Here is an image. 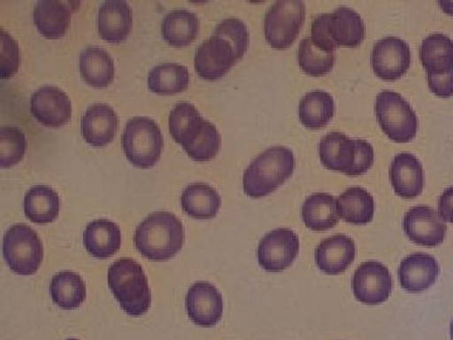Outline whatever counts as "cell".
Listing matches in <instances>:
<instances>
[{"mask_svg": "<svg viewBox=\"0 0 453 340\" xmlns=\"http://www.w3.org/2000/svg\"><path fill=\"white\" fill-rule=\"evenodd\" d=\"M183 223L172 212H154L136 228V250L150 261L162 262L174 258L184 246Z\"/></svg>", "mask_w": 453, "mask_h": 340, "instance_id": "obj_1", "label": "cell"}, {"mask_svg": "<svg viewBox=\"0 0 453 340\" xmlns=\"http://www.w3.org/2000/svg\"><path fill=\"white\" fill-rule=\"evenodd\" d=\"M295 155L285 146H273L257 155L247 166L243 189L252 198H262L275 192L294 173Z\"/></svg>", "mask_w": 453, "mask_h": 340, "instance_id": "obj_2", "label": "cell"}, {"mask_svg": "<svg viewBox=\"0 0 453 340\" xmlns=\"http://www.w3.org/2000/svg\"><path fill=\"white\" fill-rule=\"evenodd\" d=\"M109 286L127 315L142 316L148 313L151 304L148 277L135 259L122 258L113 262L109 268Z\"/></svg>", "mask_w": 453, "mask_h": 340, "instance_id": "obj_3", "label": "cell"}, {"mask_svg": "<svg viewBox=\"0 0 453 340\" xmlns=\"http://www.w3.org/2000/svg\"><path fill=\"white\" fill-rule=\"evenodd\" d=\"M321 163L327 169L357 177L374 163V149L362 139H350L342 133H329L319 145Z\"/></svg>", "mask_w": 453, "mask_h": 340, "instance_id": "obj_4", "label": "cell"}, {"mask_svg": "<svg viewBox=\"0 0 453 340\" xmlns=\"http://www.w3.org/2000/svg\"><path fill=\"white\" fill-rule=\"evenodd\" d=\"M122 148L131 164L142 169L151 168L162 157V130L151 119H131L125 127Z\"/></svg>", "mask_w": 453, "mask_h": 340, "instance_id": "obj_5", "label": "cell"}, {"mask_svg": "<svg viewBox=\"0 0 453 340\" xmlns=\"http://www.w3.org/2000/svg\"><path fill=\"white\" fill-rule=\"evenodd\" d=\"M3 255L9 268L18 275H35L43 261V244L31 227L14 225L3 238Z\"/></svg>", "mask_w": 453, "mask_h": 340, "instance_id": "obj_6", "label": "cell"}, {"mask_svg": "<svg viewBox=\"0 0 453 340\" xmlns=\"http://www.w3.org/2000/svg\"><path fill=\"white\" fill-rule=\"evenodd\" d=\"M375 115L383 133L396 143L416 138L418 119L410 104L395 91H381L375 98Z\"/></svg>", "mask_w": 453, "mask_h": 340, "instance_id": "obj_7", "label": "cell"}, {"mask_svg": "<svg viewBox=\"0 0 453 340\" xmlns=\"http://www.w3.org/2000/svg\"><path fill=\"white\" fill-rule=\"evenodd\" d=\"M305 3L301 0H280L268 8L265 16V37L275 50L292 46L305 22Z\"/></svg>", "mask_w": 453, "mask_h": 340, "instance_id": "obj_8", "label": "cell"}, {"mask_svg": "<svg viewBox=\"0 0 453 340\" xmlns=\"http://www.w3.org/2000/svg\"><path fill=\"white\" fill-rule=\"evenodd\" d=\"M300 251L299 236L292 229L277 228L268 232L258 244L259 267L267 273H281L290 267Z\"/></svg>", "mask_w": 453, "mask_h": 340, "instance_id": "obj_9", "label": "cell"}, {"mask_svg": "<svg viewBox=\"0 0 453 340\" xmlns=\"http://www.w3.org/2000/svg\"><path fill=\"white\" fill-rule=\"evenodd\" d=\"M351 286L354 297L360 303L380 305L392 294L393 279L386 265L368 261L357 268Z\"/></svg>", "mask_w": 453, "mask_h": 340, "instance_id": "obj_10", "label": "cell"}, {"mask_svg": "<svg viewBox=\"0 0 453 340\" xmlns=\"http://www.w3.org/2000/svg\"><path fill=\"white\" fill-rule=\"evenodd\" d=\"M411 66V50L407 42L396 37H386L375 43L372 52L374 73L386 81H395L407 73Z\"/></svg>", "mask_w": 453, "mask_h": 340, "instance_id": "obj_11", "label": "cell"}, {"mask_svg": "<svg viewBox=\"0 0 453 340\" xmlns=\"http://www.w3.org/2000/svg\"><path fill=\"white\" fill-rule=\"evenodd\" d=\"M403 229L407 237L419 246L436 247L445 241L447 226L434 208L417 205L404 214Z\"/></svg>", "mask_w": 453, "mask_h": 340, "instance_id": "obj_12", "label": "cell"}, {"mask_svg": "<svg viewBox=\"0 0 453 340\" xmlns=\"http://www.w3.org/2000/svg\"><path fill=\"white\" fill-rule=\"evenodd\" d=\"M186 308L190 321L198 327H214L223 315L222 294L210 282H196L187 292Z\"/></svg>", "mask_w": 453, "mask_h": 340, "instance_id": "obj_13", "label": "cell"}, {"mask_svg": "<svg viewBox=\"0 0 453 340\" xmlns=\"http://www.w3.org/2000/svg\"><path fill=\"white\" fill-rule=\"evenodd\" d=\"M237 64L234 49L222 38L211 37L196 49L195 66L196 73L208 81L222 79Z\"/></svg>", "mask_w": 453, "mask_h": 340, "instance_id": "obj_14", "label": "cell"}, {"mask_svg": "<svg viewBox=\"0 0 453 340\" xmlns=\"http://www.w3.org/2000/svg\"><path fill=\"white\" fill-rule=\"evenodd\" d=\"M31 112L44 127L61 128L70 121L73 105L61 89L44 86L32 95Z\"/></svg>", "mask_w": 453, "mask_h": 340, "instance_id": "obj_15", "label": "cell"}, {"mask_svg": "<svg viewBox=\"0 0 453 340\" xmlns=\"http://www.w3.org/2000/svg\"><path fill=\"white\" fill-rule=\"evenodd\" d=\"M357 249L353 238L345 235H335L325 238L315 250V261L318 267L327 275H339L356 259Z\"/></svg>", "mask_w": 453, "mask_h": 340, "instance_id": "obj_16", "label": "cell"}, {"mask_svg": "<svg viewBox=\"0 0 453 340\" xmlns=\"http://www.w3.org/2000/svg\"><path fill=\"white\" fill-rule=\"evenodd\" d=\"M440 271V265L434 256L428 253H413L407 256L399 267V282L408 292L428 290L437 282Z\"/></svg>", "mask_w": 453, "mask_h": 340, "instance_id": "obj_17", "label": "cell"}, {"mask_svg": "<svg viewBox=\"0 0 453 340\" xmlns=\"http://www.w3.org/2000/svg\"><path fill=\"white\" fill-rule=\"evenodd\" d=\"M389 175L396 196L403 199H414L421 196L425 188V172L416 155H396L390 166Z\"/></svg>", "mask_w": 453, "mask_h": 340, "instance_id": "obj_18", "label": "cell"}, {"mask_svg": "<svg viewBox=\"0 0 453 340\" xmlns=\"http://www.w3.org/2000/svg\"><path fill=\"white\" fill-rule=\"evenodd\" d=\"M98 33L110 43L127 40L133 28V13L130 5L122 0H107L98 9Z\"/></svg>", "mask_w": 453, "mask_h": 340, "instance_id": "obj_19", "label": "cell"}, {"mask_svg": "<svg viewBox=\"0 0 453 340\" xmlns=\"http://www.w3.org/2000/svg\"><path fill=\"white\" fill-rule=\"evenodd\" d=\"M119 119L111 106L105 104L92 105L82 119V135L92 146H105L115 139Z\"/></svg>", "mask_w": 453, "mask_h": 340, "instance_id": "obj_20", "label": "cell"}, {"mask_svg": "<svg viewBox=\"0 0 453 340\" xmlns=\"http://www.w3.org/2000/svg\"><path fill=\"white\" fill-rule=\"evenodd\" d=\"M327 35L336 47L360 46L365 37L362 17L353 9L340 7L334 13H326Z\"/></svg>", "mask_w": 453, "mask_h": 340, "instance_id": "obj_21", "label": "cell"}, {"mask_svg": "<svg viewBox=\"0 0 453 340\" xmlns=\"http://www.w3.org/2000/svg\"><path fill=\"white\" fill-rule=\"evenodd\" d=\"M71 5L73 3L58 2V0L38 2L33 12V19L38 32L50 40L65 35L73 16Z\"/></svg>", "mask_w": 453, "mask_h": 340, "instance_id": "obj_22", "label": "cell"}, {"mask_svg": "<svg viewBox=\"0 0 453 340\" xmlns=\"http://www.w3.org/2000/svg\"><path fill=\"white\" fill-rule=\"evenodd\" d=\"M83 243L94 258H112L121 247L120 227L109 220H94L83 232Z\"/></svg>", "mask_w": 453, "mask_h": 340, "instance_id": "obj_23", "label": "cell"}, {"mask_svg": "<svg viewBox=\"0 0 453 340\" xmlns=\"http://www.w3.org/2000/svg\"><path fill=\"white\" fill-rule=\"evenodd\" d=\"M203 125L204 119L192 104H177L170 112V134L178 144L183 146L184 151L198 139Z\"/></svg>", "mask_w": 453, "mask_h": 340, "instance_id": "obj_24", "label": "cell"}, {"mask_svg": "<svg viewBox=\"0 0 453 340\" xmlns=\"http://www.w3.org/2000/svg\"><path fill=\"white\" fill-rule=\"evenodd\" d=\"M374 207L371 193L360 187L349 188L336 199L339 217L351 225L363 226L372 222Z\"/></svg>", "mask_w": 453, "mask_h": 340, "instance_id": "obj_25", "label": "cell"}, {"mask_svg": "<svg viewBox=\"0 0 453 340\" xmlns=\"http://www.w3.org/2000/svg\"><path fill=\"white\" fill-rule=\"evenodd\" d=\"M80 71L85 82L92 88H107L115 76L111 56L100 47H88L80 56Z\"/></svg>", "mask_w": 453, "mask_h": 340, "instance_id": "obj_26", "label": "cell"}, {"mask_svg": "<svg viewBox=\"0 0 453 340\" xmlns=\"http://www.w3.org/2000/svg\"><path fill=\"white\" fill-rule=\"evenodd\" d=\"M180 203L188 216L196 220H211L219 213L220 197L219 192L208 184L195 183L183 190Z\"/></svg>", "mask_w": 453, "mask_h": 340, "instance_id": "obj_27", "label": "cell"}, {"mask_svg": "<svg viewBox=\"0 0 453 340\" xmlns=\"http://www.w3.org/2000/svg\"><path fill=\"white\" fill-rule=\"evenodd\" d=\"M23 207L27 219L37 225H47L58 217L61 199L52 188L33 187L26 193Z\"/></svg>", "mask_w": 453, "mask_h": 340, "instance_id": "obj_28", "label": "cell"}, {"mask_svg": "<svg viewBox=\"0 0 453 340\" xmlns=\"http://www.w3.org/2000/svg\"><path fill=\"white\" fill-rule=\"evenodd\" d=\"M427 74H443L453 68V41L441 33L425 38L419 50Z\"/></svg>", "mask_w": 453, "mask_h": 340, "instance_id": "obj_29", "label": "cell"}, {"mask_svg": "<svg viewBox=\"0 0 453 340\" xmlns=\"http://www.w3.org/2000/svg\"><path fill=\"white\" fill-rule=\"evenodd\" d=\"M303 220L312 231L332 229L339 222L336 198L327 193H315L308 197L303 205Z\"/></svg>", "mask_w": 453, "mask_h": 340, "instance_id": "obj_30", "label": "cell"}, {"mask_svg": "<svg viewBox=\"0 0 453 340\" xmlns=\"http://www.w3.org/2000/svg\"><path fill=\"white\" fill-rule=\"evenodd\" d=\"M162 31L164 40L170 46H188L198 35L199 18L184 9L170 12L164 17Z\"/></svg>", "mask_w": 453, "mask_h": 340, "instance_id": "obj_31", "label": "cell"}, {"mask_svg": "<svg viewBox=\"0 0 453 340\" xmlns=\"http://www.w3.org/2000/svg\"><path fill=\"white\" fill-rule=\"evenodd\" d=\"M50 298L58 308L73 310L86 300V285L82 277L71 271L56 274L50 280Z\"/></svg>", "mask_w": 453, "mask_h": 340, "instance_id": "obj_32", "label": "cell"}, {"mask_svg": "<svg viewBox=\"0 0 453 340\" xmlns=\"http://www.w3.org/2000/svg\"><path fill=\"white\" fill-rule=\"evenodd\" d=\"M335 113V103L332 95L325 91H311L301 100L300 121L308 129H323Z\"/></svg>", "mask_w": 453, "mask_h": 340, "instance_id": "obj_33", "label": "cell"}, {"mask_svg": "<svg viewBox=\"0 0 453 340\" xmlns=\"http://www.w3.org/2000/svg\"><path fill=\"white\" fill-rule=\"evenodd\" d=\"M148 85L157 95H175L183 92L189 85V71L184 66L163 64L149 73Z\"/></svg>", "mask_w": 453, "mask_h": 340, "instance_id": "obj_34", "label": "cell"}, {"mask_svg": "<svg viewBox=\"0 0 453 340\" xmlns=\"http://www.w3.org/2000/svg\"><path fill=\"white\" fill-rule=\"evenodd\" d=\"M297 59H299L301 70L312 77L325 76L335 65V55L316 47L311 37H306L301 41Z\"/></svg>", "mask_w": 453, "mask_h": 340, "instance_id": "obj_35", "label": "cell"}, {"mask_svg": "<svg viewBox=\"0 0 453 340\" xmlns=\"http://www.w3.org/2000/svg\"><path fill=\"white\" fill-rule=\"evenodd\" d=\"M27 139L25 133L18 128L0 129V166H16L25 158Z\"/></svg>", "mask_w": 453, "mask_h": 340, "instance_id": "obj_36", "label": "cell"}, {"mask_svg": "<svg viewBox=\"0 0 453 340\" xmlns=\"http://www.w3.org/2000/svg\"><path fill=\"white\" fill-rule=\"evenodd\" d=\"M216 37L222 38L231 44L237 62L247 52L250 44V33L246 25L238 18H226L222 20L214 31Z\"/></svg>", "mask_w": 453, "mask_h": 340, "instance_id": "obj_37", "label": "cell"}, {"mask_svg": "<svg viewBox=\"0 0 453 340\" xmlns=\"http://www.w3.org/2000/svg\"><path fill=\"white\" fill-rule=\"evenodd\" d=\"M219 130L211 121L204 120L202 133L199 134L198 139L186 149V153L196 162H210L219 154Z\"/></svg>", "mask_w": 453, "mask_h": 340, "instance_id": "obj_38", "label": "cell"}, {"mask_svg": "<svg viewBox=\"0 0 453 340\" xmlns=\"http://www.w3.org/2000/svg\"><path fill=\"white\" fill-rule=\"evenodd\" d=\"M2 38V65H0V77L3 80L9 79L17 73L20 64L19 46L17 41L8 35L4 29L0 32Z\"/></svg>", "mask_w": 453, "mask_h": 340, "instance_id": "obj_39", "label": "cell"}, {"mask_svg": "<svg viewBox=\"0 0 453 340\" xmlns=\"http://www.w3.org/2000/svg\"><path fill=\"white\" fill-rule=\"evenodd\" d=\"M311 40L315 46L325 50V52L334 53L336 50V44L327 35L326 14L316 17L311 26Z\"/></svg>", "mask_w": 453, "mask_h": 340, "instance_id": "obj_40", "label": "cell"}, {"mask_svg": "<svg viewBox=\"0 0 453 340\" xmlns=\"http://www.w3.org/2000/svg\"><path fill=\"white\" fill-rule=\"evenodd\" d=\"M429 89L438 97H453V68L443 74H427Z\"/></svg>", "mask_w": 453, "mask_h": 340, "instance_id": "obj_41", "label": "cell"}, {"mask_svg": "<svg viewBox=\"0 0 453 340\" xmlns=\"http://www.w3.org/2000/svg\"><path fill=\"white\" fill-rule=\"evenodd\" d=\"M438 214L445 222L453 223V187L447 188L438 199Z\"/></svg>", "mask_w": 453, "mask_h": 340, "instance_id": "obj_42", "label": "cell"}, {"mask_svg": "<svg viewBox=\"0 0 453 340\" xmlns=\"http://www.w3.org/2000/svg\"><path fill=\"white\" fill-rule=\"evenodd\" d=\"M451 339L453 340V321L451 323Z\"/></svg>", "mask_w": 453, "mask_h": 340, "instance_id": "obj_43", "label": "cell"}, {"mask_svg": "<svg viewBox=\"0 0 453 340\" xmlns=\"http://www.w3.org/2000/svg\"><path fill=\"white\" fill-rule=\"evenodd\" d=\"M68 340H77V339H68Z\"/></svg>", "mask_w": 453, "mask_h": 340, "instance_id": "obj_44", "label": "cell"}]
</instances>
